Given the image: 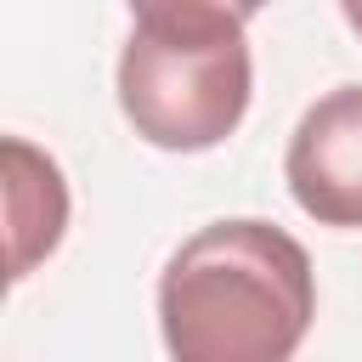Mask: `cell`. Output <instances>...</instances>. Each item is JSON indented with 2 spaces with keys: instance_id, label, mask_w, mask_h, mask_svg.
<instances>
[{
  "instance_id": "3957f363",
  "label": "cell",
  "mask_w": 362,
  "mask_h": 362,
  "mask_svg": "<svg viewBox=\"0 0 362 362\" xmlns=\"http://www.w3.org/2000/svg\"><path fill=\"white\" fill-rule=\"evenodd\" d=\"M283 175L317 226H362V85H339L300 113Z\"/></svg>"
},
{
  "instance_id": "8992f818",
  "label": "cell",
  "mask_w": 362,
  "mask_h": 362,
  "mask_svg": "<svg viewBox=\"0 0 362 362\" xmlns=\"http://www.w3.org/2000/svg\"><path fill=\"white\" fill-rule=\"evenodd\" d=\"M221 6H226V11H238V17H255L266 0H221Z\"/></svg>"
},
{
  "instance_id": "7a4b0ae2",
  "label": "cell",
  "mask_w": 362,
  "mask_h": 362,
  "mask_svg": "<svg viewBox=\"0 0 362 362\" xmlns=\"http://www.w3.org/2000/svg\"><path fill=\"white\" fill-rule=\"evenodd\" d=\"M119 51V107L130 130L164 153L221 147L255 96V62L238 11L221 0H130Z\"/></svg>"
},
{
  "instance_id": "277c9868",
  "label": "cell",
  "mask_w": 362,
  "mask_h": 362,
  "mask_svg": "<svg viewBox=\"0 0 362 362\" xmlns=\"http://www.w3.org/2000/svg\"><path fill=\"white\" fill-rule=\"evenodd\" d=\"M6 209H11V277H28V266L62 243L68 187L62 170L23 136L6 141Z\"/></svg>"
},
{
  "instance_id": "6da1fadb",
  "label": "cell",
  "mask_w": 362,
  "mask_h": 362,
  "mask_svg": "<svg viewBox=\"0 0 362 362\" xmlns=\"http://www.w3.org/2000/svg\"><path fill=\"white\" fill-rule=\"evenodd\" d=\"M311 317V255L255 215L198 226L158 277L164 351L181 362H283L300 351Z\"/></svg>"
},
{
  "instance_id": "5b68a950",
  "label": "cell",
  "mask_w": 362,
  "mask_h": 362,
  "mask_svg": "<svg viewBox=\"0 0 362 362\" xmlns=\"http://www.w3.org/2000/svg\"><path fill=\"white\" fill-rule=\"evenodd\" d=\"M339 11H345V23H351V34H362V0H339Z\"/></svg>"
}]
</instances>
